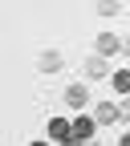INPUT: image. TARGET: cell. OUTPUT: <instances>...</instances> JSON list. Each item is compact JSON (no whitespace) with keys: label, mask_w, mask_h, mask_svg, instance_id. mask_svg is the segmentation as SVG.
<instances>
[{"label":"cell","mask_w":130,"mask_h":146,"mask_svg":"<svg viewBox=\"0 0 130 146\" xmlns=\"http://www.w3.org/2000/svg\"><path fill=\"white\" fill-rule=\"evenodd\" d=\"M94 122L98 118H73V138H77V142L89 138V134H94Z\"/></svg>","instance_id":"cell-1"},{"label":"cell","mask_w":130,"mask_h":146,"mask_svg":"<svg viewBox=\"0 0 130 146\" xmlns=\"http://www.w3.org/2000/svg\"><path fill=\"white\" fill-rule=\"evenodd\" d=\"M114 49H118V36H110V33L98 36V53H114Z\"/></svg>","instance_id":"cell-2"},{"label":"cell","mask_w":130,"mask_h":146,"mask_svg":"<svg viewBox=\"0 0 130 146\" xmlns=\"http://www.w3.org/2000/svg\"><path fill=\"white\" fill-rule=\"evenodd\" d=\"M65 98H69V106H85V89H81V85H73Z\"/></svg>","instance_id":"cell-3"},{"label":"cell","mask_w":130,"mask_h":146,"mask_svg":"<svg viewBox=\"0 0 130 146\" xmlns=\"http://www.w3.org/2000/svg\"><path fill=\"white\" fill-rule=\"evenodd\" d=\"M114 89H122V94H130V73L122 69V73H114Z\"/></svg>","instance_id":"cell-4"},{"label":"cell","mask_w":130,"mask_h":146,"mask_svg":"<svg viewBox=\"0 0 130 146\" xmlns=\"http://www.w3.org/2000/svg\"><path fill=\"white\" fill-rule=\"evenodd\" d=\"M98 118H102V122H114V118H118V106H98Z\"/></svg>","instance_id":"cell-5"},{"label":"cell","mask_w":130,"mask_h":146,"mask_svg":"<svg viewBox=\"0 0 130 146\" xmlns=\"http://www.w3.org/2000/svg\"><path fill=\"white\" fill-rule=\"evenodd\" d=\"M61 61H57V53H45V57H41V69H57Z\"/></svg>","instance_id":"cell-6"},{"label":"cell","mask_w":130,"mask_h":146,"mask_svg":"<svg viewBox=\"0 0 130 146\" xmlns=\"http://www.w3.org/2000/svg\"><path fill=\"white\" fill-rule=\"evenodd\" d=\"M85 69H89V73H106V61H102V57H94V61H89Z\"/></svg>","instance_id":"cell-7"},{"label":"cell","mask_w":130,"mask_h":146,"mask_svg":"<svg viewBox=\"0 0 130 146\" xmlns=\"http://www.w3.org/2000/svg\"><path fill=\"white\" fill-rule=\"evenodd\" d=\"M61 146H81V142H77V138H69V142H61Z\"/></svg>","instance_id":"cell-8"},{"label":"cell","mask_w":130,"mask_h":146,"mask_svg":"<svg viewBox=\"0 0 130 146\" xmlns=\"http://www.w3.org/2000/svg\"><path fill=\"white\" fill-rule=\"evenodd\" d=\"M122 146H130V134H126V138H122Z\"/></svg>","instance_id":"cell-9"},{"label":"cell","mask_w":130,"mask_h":146,"mask_svg":"<svg viewBox=\"0 0 130 146\" xmlns=\"http://www.w3.org/2000/svg\"><path fill=\"white\" fill-rule=\"evenodd\" d=\"M33 146H45V142H33Z\"/></svg>","instance_id":"cell-10"}]
</instances>
